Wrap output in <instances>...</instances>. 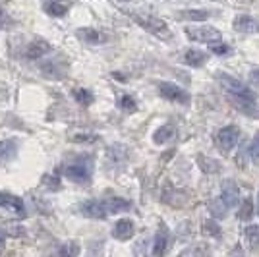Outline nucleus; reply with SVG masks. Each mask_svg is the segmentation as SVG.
I'll use <instances>...</instances> for the list:
<instances>
[{"label": "nucleus", "instance_id": "2", "mask_svg": "<svg viewBox=\"0 0 259 257\" xmlns=\"http://www.w3.org/2000/svg\"><path fill=\"white\" fill-rule=\"evenodd\" d=\"M130 16H132V20L138 23L140 27H143L145 31H149L151 35L159 37L162 41H168L172 37L168 25L162 20H159V18H155V16H149V14H130Z\"/></svg>", "mask_w": 259, "mask_h": 257}, {"label": "nucleus", "instance_id": "6", "mask_svg": "<svg viewBox=\"0 0 259 257\" xmlns=\"http://www.w3.org/2000/svg\"><path fill=\"white\" fill-rule=\"evenodd\" d=\"M64 174L68 180L77 184H83L91 180V164L89 162H72V164H66Z\"/></svg>", "mask_w": 259, "mask_h": 257}, {"label": "nucleus", "instance_id": "20", "mask_svg": "<svg viewBox=\"0 0 259 257\" xmlns=\"http://www.w3.org/2000/svg\"><path fill=\"white\" fill-rule=\"evenodd\" d=\"M45 12L49 16H53V18H62V16H66V12H68V6L60 4V2H49V4H45Z\"/></svg>", "mask_w": 259, "mask_h": 257}, {"label": "nucleus", "instance_id": "11", "mask_svg": "<svg viewBox=\"0 0 259 257\" xmlns=\"http://www.w3.org/2000/svg\"><path fill=\"white\" fill-rule=\"evenodd\" d=\"M136 234V225H134V221H130V219H120L114 223L112 226V236L120 240V242H126L130 240L132 236Z\"/></svg>", "mask_w": 259, "mask_h": 257}, {"label": "nucleus", "instance_id": "27", "mask_svg": "<svg viewBox=\"0 0 259 257\" xmlns=\"http://www.w3.org/2000/svg\"><path fill=\"white\" fill-rule=\"evenodd\" d=\"M227 207L221 203V199H215L213 203H211V213H213V217H217V219H223V217H227Z\"/></svg>", "mask_w": 259, "mask_h": 257}, {"label": "nucleus", "instance_id": "19", "mask_svg": "<svg viewBox=\"0 0 259 257\" xmlns=\"http://www.w3.org/2000/svg\"><path fill=\"white\" fill-rule=\"evenodd\" d=\"M180 18L182 20H190V22H205V20H209L211 18V14L207 10H203V8H192V10H184L182 14H180Z\"/></svg>", "mask_w": 259, "mask_h": 257}, {"label": "nucleus", "instance_id": "24", "mask_svg": "<svg viewBox=\"0 0 259 257\" xmlns=\"http://www.w3.org/2000/svg\"><path fill=\"white\" fill-rule=\"evenodd\" d=\"M126 157V147L124 145H112L108 147V162H120Z\"/></svg>", "mask_w": 259, "mask_h": 257}, {"label": "nucleus", "instance_id": "17", "mask_svg": "<svg viewBox=\"0 0 259 257\" xmlns=\"http://www.w3.org/2000/svg\"><path fill=\"white\" fill-rule=\"evenodd\" d=\"M105 205H107L108 213L116 215V213H124V211H130L132 203L122 199V197H116V195H110V197H105Z\"/></svg>", "mask_w": 259, "mask_h": 257}, {"label": "nucleus", "instance_id": "28", "mask_svg": "<svg viewBox=\"0 0 259 257\" xmlns=\"http://www.w3.org/2000/svg\"><path fill=\"white\" fill-rule=\"evenodd\" d=\"M203 234L219 236V234H221V226L217 225L215 221H205V223H203Z\"/></svg>", "mask_w": 259, "mask_h": 257}, {"label": "nucleus", "instance_id": "34", "mask_svg": "<svg viewBox=\"0 0 259 257\" xmlns=\"http://www.w3.org/2000/svg\"><path fill=\"white\" fill-rule=\"evenodd\" d=\"M4 242H6V232L0 228V247L4 246Z\"/></svg>", "mask_w": 259, "mask_h": 257}, {"label": "nucleus", "instance_id": "14", "mask_svg": "<svg viewBox=\"0 0 259 257\" xmlns=\"http://www.w3.org/2000/svg\"><path fill=\"white\" fill-rule=\"evenodd\" d=\"M168 240H170V234H168V228L166 226H161L159 232L155 234V242H153V255H162L166 253L168 249Z\"/></svg>", "mask_w": 259, "mask_h": 257}, {"label": "nucleus", "instance_id": "29", "mask_svg": "<svg viewBox=\"0 0 259 257\" xmlns=\"http://www.w3.org/2000/svg\"><path fill=\"white\" fill-rule=\"evenodd\" d=\"M60 255H77L79 253V247L76 244H66V246L60 247V251H58Z\"/></svg>", "mask_w": 259, "mask_h": 257}, {"label": "nucleus", "instance_id": "12", "mask_svg": "<svg viewBox=\"0 0 259 257\" xmlns=\"http://www.w3.org/2000/svg\"><path fill=\"white\" fill-rule=\"evenodd\" d=\"M0 207L4 209H10L18 215H25V203L22 201V197L18 195H12V193L0 192Z\"/></svg>", "mask_w": 259, "mask_h": 257}, {"label": "nucleus", "instance_id": "26", "mask_svg": "<svg viewBox=\"0 0 259 257\" xmlns=\"http://www.w3.org/2000/svg\"><path fill=\"white\" fill-rule=\"evenodd\" d=\"M248 151H249V159H251V162H253L255 166H259V134H255V138L251 140Z\"/></svg>", "mask_w": 259, "mask_h": 257}, {"label": "nucleus", "instance_id": "13", "mask_svg": "<svg viewBox=\"0 0 259 257\" xmlns=\"http://www.w3.org/2000/svg\"><path fill=\"white\" fill-rule=\"evenodd\" d=\"M18 157V141L2 140L0 141V164H8Z\"/></svg>", "mask_w": 259, "mask_h": 257}, {"label": "nucleus", "instance_id": "32", "mask_svg": "<svg viewBox=\"0 0 259 257\" xmlns=\"http://www.w3.org/2000/svg\"><path fill=\"white\" fill-rule=\"evenodd\" d=\"M8 23H10V18L6 16V12L0 8V29L2 27H8Z\"/></svg>", "mask_w": 259, "mask_h": 257}, {"label": "nucleus", "instance_id": "35", "mask_svg": "<svg viewBox=\"0 0 259 257\" xmlns=\"http://www.w3.org/2000/svg\"><path fill=\"white\" fill-rule=\"evenodd\" d=\"M257 211H259V195H257Z\"/></svg>", "mask_w": 259, "mask_h": 257}, {"label": "nucleus", "instance_id": "8", "mask_svg": "<svg viewBox=\"0 0 259 257\" xmlns=\"http://www.w3.org/2000/svg\"><path fill=\"white\" fill-rule=\"evenodd\" d=\"M76 37L87 45H105L108 43V35L105 31H99L95 27H81L76 31Z\"/></svg>", "mask_w": 259, "mask_h": 257}, {"label": "nucleus", "instance_id": "23", "mask_svg": "<svg viewBox=\"0 0 259 257\" xmlns=\"http://www.w3.org/2000/svg\"><path fill=\"white\" fill-rule=\"evenodd\" d=\"M238 217L242 221H249L253 217V199L251 197H246L244 203L240 205V211H238Z\"/></svg>", "mask_w": 259, "mask_h": 257}, {"label": "nucleus", "instance_id": "30", "mask_svg": "<svg viewBox=\"0 0 259 257\" xmlns=\"http://www.w3.org/2000/svg\"><path fill=\"white\" fill-rule=\"evenodd\" d=\"M211 53L228 54V53H230V47H228V45H223L221 41H219V43H211Z\"/></svg>", "mask_w": 259, "mask_h": 257}, {"label": "nucleus", "instance_id": "33", "mask_svg": "<svg viewBox=\"0 0 259 257\" xmlns=\"http://www.w3.org/2000/svg\"><path fill=\"white\" fill-rule=\"evenodd\" d=\"M249 77H251L253 83H259V70H253V72L249 74Z\"/></svg>", "mask_w": 259, "mask_h": 257}, {"label": "nucleus", "instance_id": "7", "mask_svg": "<svg viewBox=\"0 0 259 257\" xmlns=\"http://www.w3.org/2000/svg\"><path fill=\"white\" fill-rule=\"evenodd\" d=\"M51 53H53V45L49 43V41H45V39H41V37H37V39H33L31 43L27 45L23 56L27 60H39V58H43V56Z\"/></svg>", "mask_w": 259, "mask_h": 257}, {"label": "nucleus", "instance_id": "3", "mask_svg": "<svg viewBox=\"0 0 259 257\" xmlns=\"http://www.w3.org/2000/svg\"><path fill=\"white\" fill-rule=\"evenodd\" d=\"M186 35L192 39V41H197V43H219L221 41V31L211 27V25H199V27H188L186 29Z\"/></svg>", "mask_w": 259, "mask_h": 257}, {"label": "nucleus", "instance_id": "4", "mask_svg": "<svg viewBox=\"0 0 259 257\" xmlns=\"http://www.w3.org/2000/svg\"><path fill=\"white\" fill-rule=\"evenodd\" d=\"M159 95L170 103H180V105H188L190 103V95L188 91H184L180 85H176L172 81H161L159 83Z\"/></svg>", "mask_w": 259, "mask_h": 257}, {"label": "nucleus", "instance_id": "1", "mask_svg": "<svg viewBox=\"0 0 259 257\" xmlns=\"http://www.w3.org/2000/svg\"><path fill=\"white\" fill-rule=\"evenodd\" d=\"M217 81L221 83L223 91L228 95V99L232 101L234 107L240 108V110L246 112V114L257 116L259 114L257 97H255V93H253L249 87H246L240 79L225 74V72H219V74H217Z\"/></svg>", "mask_w": 259, "mask_h": 257}, {"label": "nucleus", "instance_id": "9", "mask_svg": "<svg viewBox=\"0 0 259 257\" xmlns=\"http://www.w3.org/2000/svg\"><path fill=\"white\" fill-rule=\"evenodd\" d=\"M79 209H81V213L85 215V217H91V219H107L108 215H110L107 209V205H105V199H91V201H85Z\"/></svg>", "mask_w": 259, "mask_h": 257}, {"label": "nucleus", "instance_id": "15", "mask_svg": "<svg viewBox=\"0 0 259 257\" xmlns=\"http://www.w3.org/2000/svg\"><path fill=\"white\" fill-rule=\"evenodd\" d=\"M234 29L244 33H259V20L251 16H238L234 20Z\"/></svg>", "mask_w": 259, "mask_h": 257}, {"label": "nucleus", "instance_id": "5", "mask_svg": "<svg viewBox=\"0 0 259 257\" xmlns=\"http://www.w3.org/2000/svg\"><path fill=\"white\" fill-rule=\"evenodd\" d=\"M238 140H240V130L236 126H225L217 134V143H219L223 153H230L238 143Z\"/></svg>", "mask_w": 259, "mask_h": 257}, {"label": "nucleus", "instance_id": "22", "mask_svg": "<svg viewBox=\"0 0 259 257\" xmlns=\"http://www.w3.org/2000/svg\"><path fill=\"white\" fill-rule=\"evenodd\" d=\"M246 240L251 249H259V226L249 225L246 226Z\"/></svg>", "mask_w": 259, "mask_h": 257}, {"label": "nucleus", "instance_id": "21", "mask_svg": "<svg viewBox=\"0 0 259 257\" xmlns=\"http://www.w3.org/2000/svg\"><path fill=\"white\" fill-rule=\"evenodd\" d=\"M74 99H76L79 105H83V107H89V105L95 101L93 93H91L89 89H85V87H81V89H76V91H74Z\"/></svg>", "mask_w": 259, "mask_h": 257}, {"label": "nucleus", "instance_id": "31", "mask_svg": "<svg viewBox=\"0 0 259 257\" xmlns=\"http://www.w3.org/2000/svg\"><path fill=\"white\" fill-rule=\"evenodd\" d=\"M72 141H76V143H91V141H95V136H87V134H76V136H72Z\"/></svg>", "mask_w": 259, "mask_h": 257}, {"label": "nucleus", "instance_id": "18", "mask_svg": "<svg viewBox=\"0 0 259 257\" xmlns=\"http://www.w3.org/2000/svg\"><path fill=\"white\" fill-rule=\"evenodd\" d=\"M174 134H176L174 126H168V124H166V126H161V128L153 134V141H155L157 145H164V143H168V141L172 140Z\"/></svg>", "mask_w": 259, "mask_h": 257}, {"label": "nucleus", "instance_id": "25", "mask_svg": "<svg viewBox=\"0 0 259 257\" xmlns=\"http://www.w3.org/2000/svg\"><path fill=\"white\" fill-rule=\"evenodd\" d=\"M118 107L122 108V110H126V112H136V110H138L136 99H134V97H130V95H122V97H120Z\"/></svg>", "mask_w": 259, "mask_h": 257}, {"label": "nucleus", "instance_id": "10", "mask_svg": "<svg viewBox=\"0 0 259 257\" xmlns=\"http://www.w3.org/2000/svg\"><path fill=\"white\" fill-rule=\"evenodd\" d=\"M221 203L225 205L227 209H234L240 201V192H238V186L232 180H227L223 184V192H221Z\"/></svg>", "mask_w": 259, "mask_h": 257}, {"label": "nucleus", "instance_id": "16", "mask_svg": "<svg viewBox=\"0 0 259 257\" xmlns=\"http://www.w3.org/2000/svg\"><path fill=\"white\" fill-rule=\"evenodd\" d=\"M207 60H209L207 53L197 51V49H190V51H186V54H184V62L188 66H192V68H201V66H205Z\"/></svg>", "mask_w": 259, "mask_h": 257}]
</instances>
